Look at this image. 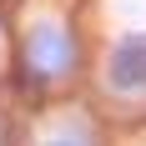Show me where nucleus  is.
<instances>
[{
    "label": "nucleus",
    "instance_id": "f03ea898",
    "mask_svg": "<svg viewBox=\"0 0 146 146\" xmlns=\"http://www.w3.org/2000/svg\"><path fill=\"white\" fill-rule=\"evenodd\" d=\"M106 71H111V86H116L121 96H146V30L116 40Z\"/></svg>",
    "mask_w": 146,
    "mask_h": 146
},
{
    "label": "nucleus",
    "instance_id": "7ed1b4c3",
    "mask_svg": "<svg viewBox=\"0 0 146 146\" xmlns=\"http://www.w3.org/2000/svg\"><path fill=\"white\" fill-rule=\"evenodd\" d=\"M45 146H96V141H91V136L81 131V126H71V131H56Z\"/></svg>",
    "mask_w": 146,
    "mask_h": 146
},
{
    "label": "nucleus",
    "instance_id": "f257e3e1",
    "mask_svg": "<svg viewBox=\"0 0 146 146\" xmlns=\"http://www.w3.org/2000/svg\"><path fill=\"white\" fill-rule=\"evenodd\" d=\"M25 66L30 71H40L45 81H56V76H71L81 66V45L76 35L60 20H35L25 30Z\"/></svg>",
    "mask_w": 146,
    "mask_h": 146
}]
</instances>
